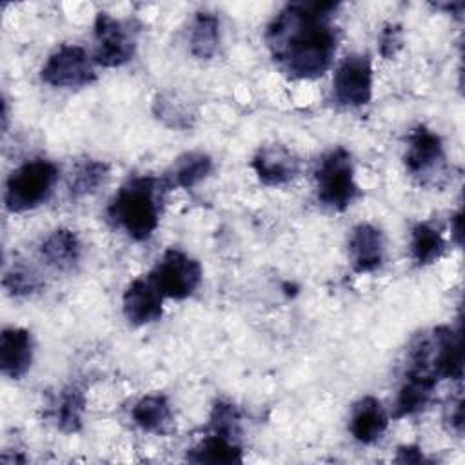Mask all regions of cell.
<instances>
[{"label":"cell","instance_id":"obj_5","mask_svg":"<svg viewBox=\"0 0 465 465\" xmlns=\"http://www.w3.org/2000/svg\"><path fill=\"white\" fill-rule=\"evenodd\" d=\"M314 180L318 200L334 211H345L360 196L352 158L343 147H336L322 156Z\"/></svg>","mask_w":465,"mask_h":465},{"label":"cell","instance_id":"obj_14","mask_svg":"<svg viewBox=\"0 0 465 465\" xmlns=\"http://www.w3.org/2000/svg\"><path fill=\"white\" fill-rule=\"evenodd\" d=\"M33 361V340L22 327L4 329L0 334V371L11 380L22 378Z\"/></svg>","mask_w":465,"mask_h":465},{"label":"cell","instance_id":"obj_17","mask_svg":"<svg viewBox=\"0 0 465 465\" xmlns=\"http://www.w3.org/2000/svg\"><path fill=\"white\" fill-rule=\"evenodd\" d=\"M213 171V160L205 153H185L178 156L173 165L165 171L163 178L160 180L163 191L171 189H191L198 182L209 176Z\"/></svg>","mask_w":465,"mask_h":465},{"label":"cell","instance_id":"obj_7","mask_svg":"<svg viewBox=\"0 0 465 465\" xmlns=\"http://www.w3.org/2000/svg\"><path fill=\"white\" fill-rule=\"evenodd\" d=\"M94 62L104 67L127 64L136 51V29L131 22L118 20L100 11L94 18Z\"/></svg>","mask_w":465,"mask_h":465},{"label":"cell","instance_id":"obj_22","mask_svg":"<svg viewBox=\"0 0 465 465\" xmlns=\"http://www.w3.org/2000/svg\"><path fill=\"white\" fill-rule=\"evenodd\" d=\"M445 251V240L440 229L434 225L421 222L416 223L411 236V254L416 265H430L434 263Z\"/></svg>","mask_w":465,"mask_h":465},{"label":"cell","instance_id":"obj_24","mask_svg":"<svg viewBox=\"0 0 465 465\" xmlns=\"http://www.w3.org/2000/svg\"><path fill=\"white\" fill-rule=\"evenodd\" d=\"M109 176V165L100 160H84L82 163L76 165L71 183H69V193L74 198L93 194Z\"/></svg>","mask_w":465,"mask_h":465},{"label":"cell","instance_id":"obj_4","mask_svg":"<svg viewBox=\"0 0 465 465\" xmlns=\"http://www.w3.org/2000/svg\"><path fill=\"white\" fill-rule=\"evenodd\" d=\"M58 180V167L44 158L27 160L16 167L7 182L4 193L5 209L11 213H24L44 203Z\"/></svg>","mask_w":465,"mask_h":465},{"label":"cell","instance_id":"obj_6","mask_svg":"<svg viewBox=\"0 0 465 465\" xmlns=\"http://www.w3.org/2000/svg\"><path fill=\"white\" fill-rule=\"evenodd\" d=\"M149 276L165 298L183 300L198 289L202 265L180 249H167Z\"/></svg>","mask_w":465,"mask_h":465},{"label":"cell","instance_id":"obj_10","mask_svg":"<svg viewBox=\"0 0 465 465\" xmlns=\"http://www.w3.org/2000/svg\"><path fill=\"white\" fill-rule=\"evenodd\" d=\"M403 162L411 176L418 178L421 183H427L445 165L441 138L425 125L414 127L407 138Z\"/></svg>","mask_w":465,"mask_h":465},{"label":"cell","instance_id":"obj_20","mask_svg":"<svg viewBox=\"0 0 465 465\" xmlns=\"http://www.w3.org/2000/svg\"><path fill=\"white\" fill-rule=\"evenodd\" d=\"M187 460L193 463H214V465H232L242 463V447L225 436L211 432L194 449L187 452Z\"/></svg>","mask_w":465,"mask_h":465},{"label":"cell","instance_id":"obj_9","mask_svg":"<svg viewBox=\"0 0 465 465\" xmlns=\"http://www.w3.org/2000/svg\"><path fill=\"white\" fill-rule=\"evenodd\" d=\"M40 78L53 87H82L94 82L96 73L84 47L62 45L49 54Z\"/></svg>","mask_w":465,"mask_h":465},{"label":"cell","instance_id":"obj_3","mask_svg":"<svg viewBox=\"0 0 465 465\" xmlns=\"http://www.w3.org/2000/svg\"><path fill=\"white\" fill-rule=\"evenodd\" d=\"M411 371L425 372L436 380H461L463 345L461 331L440 325L429 338H421L411 352Z\"/></svg>","mask_w":465,"mask_h":465},{"label":"cell","instance_id":"obj_27","mask_svg":"<svg viewBox=\"0 0 465 465\" xmlns=\"http://www.w3.org/2000/svg\"><path fill=\"white\" fill-rule=\"evenodd\" d=\"M401 49V27L398 24H387L380 33V53L383 58H394Z\"/></svg>","mask_w":465,"mask_h":465},{"label":"cell","instance_id":"obj_2","mask_svg":"<svg viewBox=\"0 0 465 465\" xmlns=\"http://www.w3.org/2000/svg\"><path fill=\"white\" fill-rule=\"evenodd\" d=\"M163 187L154 176L129 178L107 207V216L133 240L153 236L160 220V194Z\"/></svg>","mask_w":465,"mask_h":465},{"label":"cell","instance_id":"obj_30","mask_svg":"<svg viewBox=\"0 0 465 465\" xmlns=\"http://www.w3.org/2000/svg\"><path fill=\"white\" fill-rule=\"evenodd\" d=\"M450 232H452L456 243L461 245V211H458V213L450 218Z\"/></svg>","mask_w":465,"mask_h":465},{"label":"cell","instance_id":"obj_26","mask_svg":"<svg viewBox=\"0 0 465 465\" xmlns=\"http://www.w3.org/2000/svg\"><path fill=\"white\" fill-rule=\"evenodd\" d=\"M209 429L214 434L231 438L236 441L240 434V412L232 403L216 401L211 416H209Z\"/></svg>","mask_w":465,"mask_h":465},{"label":"cell","instance_id":"obj_29","mask_svg":"<svg viewBox=\"0 0 465 465\" xmlns=\"http://www.w3.org/2000/svg\"><path fill=\"white\" fill-rule=\"evenodd\" d=\"M396 463H423L427 461L421 449L416 445H403L398 449L396 456H394Z\"/></svg>","mask_w":465,"mask_h":465},{"label":"cell","instance_id":"obj_16","mask_svg":"<svg viewBox=\"0 0 465 465\" xmlns=\"http://www.w3.org/2000/svg\"><path fill=\"white\" fill-rule=\"evenodd\" d=\"M438 380L418 371H407L405 381L398 391L396 403H394V416H412L427 409V405L432 400L434 387Z\"/></svg>","mask_w":465,"mask_h":465},{"label":"cell","instance_id":"obj_15","mask_svg":"<svg viewBox=\"0 0 465 465\" xmlns=\"http://www.w3.org/2000/svg\"><path fill=\"white\" fill-rule=\"evenodd\" d=\"M387 425L389 416L378 398L363 396L354 403L349 429L356 441L363 445L378 441L387 430Z\"/></svg>","mask_w":465,"mask_h":465},{"label":"cell","instance_id":"obj_8","mask_svg":"<svg viewBox=\"0 0 465 465\" xmlns=\"http://www.w3.org/2000/svg\"><path fill=\"white\" fill-rule=\"evenodd\" d=\"M332 96L338 105L361 107L372 98V65L367 54H349L336 67Z\"/></svg>","mask_w":465,"mask_h":465},{"label":"cell","instance_id":"obj_23","mask_svg":"<svg viewBox=\"0 0 465 465\" xmlns=\"http://www.w3.org/2000/svg\"><path fill=\"white\" fill-rule=\"evenodd\" d=\"M85 409V396L76 385H69L60 392L53 409V420L62 432H78L82 429V416Z\"/></svg>","mask_w":465,"mask_h":465},{"label":"cell","instance_id":"obj_13","mask_svg":"<svg viewBox=\"0 0 465 465\" xmlns=\"http://www.w3.org/2000/svg\"><path fill=\"white\" fill-rule=\"evenodd\" d=\"M349 256L352 269L360 274L374 272L380 269L385 258L383 232L371 223L356 225L349 240Z\"/></svg>","mask_w":465,"mask_h":465},{"label":"cell","instance_id":"obj_11","mask_svg":"<svg viewBox=\"0 0 465 465\" xmlns=\"http://www.w3.org/2000/svg\"><path fill=\"white\" fill-rule=\"evenodd\" d=\"M163 294L151 280V276H140L133 280L122 298L124 316L133 325H147L162 318Z\"/></svg>","mask_w":465,"mask_h":465},{"label":"cell","instance_id":"obj_19","mask_svg":"<svg viewBox=\"0 0 465 465\" xmlns=\"http://www.w3.org/2000/svg\"><path fill=\"white\" fill-rule=\"evenodd\" d=\"M133 421L145 432L165 434L173 427V411L163 394H147L131 409Z\"/></svg>","mask_w":465,"mask_h":465},{"label":"cell","instance_id":"obj_12","mask_svg":"<svg viewBox=\"0 0 465 465\" xmlns=\"http://www.w3.org/2000/svg\"><path fill=\"white\" fill-rule=\"evenodd\" d=\"M252 169L262 183L283 185L298 176L300 158L282 143H271L258 149L252 158Z\"/></svg>","mask_w":465,"mask_h":465},{"label":"cell","instance_id":"obj_25","mask_svg":"<svg viewBox=\"0 0 465 465\" xmlns=\"http://www.w3.org/2000/svg\"><path fill=\"white\" fill-rule=\"evenodd\" d=\"M2 285L9 296L20 298V296H29L36 291L42 289V278L40 274L24 263H15L9 271H5Z\"/></svg>","mask_w":465,"mask_h":465},{"label":"cell","instance_id":"obj_18","mask_svg":"<svg viewBox=\"0 0 465 465\" xmlns=\"http://www.w3.org/2000/svg\"><path fill=\"white\" fill-rule=\"evenodd\" d=\"M40 256L53 269L69 271L82 256V243L71 229H54L40 243Z\"/></svg>","mask_w":465,"mask_h":465},{"label":"cell","instance_id":"obj_1","mask_svg":"<svg viewBox=\"0 0 465 465\" xmlns=\"http://www.w3.org/2000/svg\"><path fill=\"white\" fill-rule=\"evenodd\" d=\"M336 2H291L271 20L265 42L278 67L294 80H314L332 62L338 29L332 24Z\"/></svg>","mask_w":465,"mask_h":465},{"label":"cell","instance_id":"obj_21","mask_svg":"<svg viewBox=\"0 0 465 465\" xmlns=\"http://www.w3.org/2000/svg\"><path fill=\"white\" fill-rule=\"evenodd\" d=\"M220 42V20L213 13H196L189 31L191 54L200 60H209Z\"/></svg>","mask_w":465,"mask_h":465},{"label":"cell","instance_id":"obj_28","mask_svg":"<svg viewBox=\"0 0 465 465\" xmlns=\"http://www.w3.org/2000/svg\"><path fill=\"white\" fill-rule=\"evenodd\" d=\"M443 421L447 423L449 430H452L456 434L463 432V401H461V394H458L454 400L452 398L449 400V403L445 405Z\"/></svg>","mask_w":465,"mask_h":465}]
</instances>
